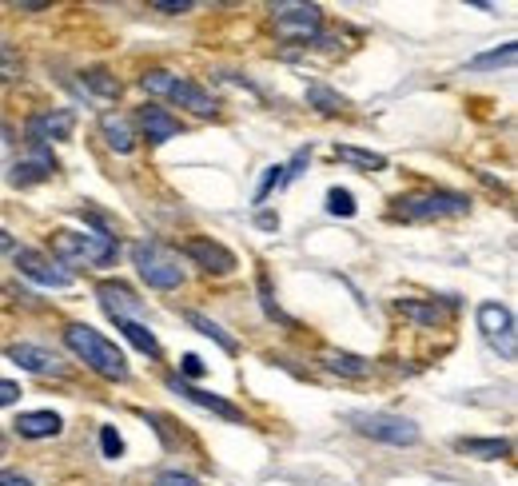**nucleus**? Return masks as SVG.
<instances>
[{"label": "nucleus", "instance_id": "f257e3e1", "mask_svg": "<svg viewBox=\"0 0 518 486\" xmlns=\"http://www.w3.org/2000/svg\"><path fill=\"white\" fill-rule=\"evenodd\" d=\"M64 343H68V351H72V355H80L88 367L100 374V379H112V383H124L128 379L124 351H116V343H108L96 327H88V323H68V327H64Z\"/></svg>", "mask_w": 518, "mask_h": 486}, {"label": "nucleus", "instance_id": "f03ea898", "mask_svg": "<svg viewBox=\"0 0 518 486\" xmlns=\"http://www.w3.org/2000/svg\"><path fill=\"white\" fill-rule=\"evenodd\" d=\"M53 251L56 259L72 263V267H108L116 259V239L104 231H53Z\"/></svg>", "mask_w": 518, "mask_h": 486}, {"label": "nucleus", "instance_id": "7ed1b4c3", "mask_svg": "<svg viewBox=\"0 0 518 486\" xmlns=\"http://www.w3.org/2000/svg\"><path fill=\"white\" fill-rule=\"evenodd\" d=\"M139 88H144L148 96H164L179 108H192V112H199V116H212L219 108L212 92H204V88L192 84V80H184V76L164 73V68H152V73L139 76Z\"/></svg>", "mask_w": 518, "mask_h": 486}, {"label": "nucleus", "instance_id": "20e7f679", "mask_svg": "<svg viewBox=\"0 0 518 486\" xmlns=\"http://www.w3.org/2000/svg\"><path fill=\"white\" fill-rule=\"evenodd\" d=\"M132 263L139 271V279L156 291H176L184 283V267H179V256L168 251L164 243H136L132 248Z\"/></svg>", "mask_w": 518, "mask_h": 486}, {"label": "nucleus", "instance_id": "39448f33", "mask_svg": "<svg viewBox=\"0 0 518 486\" xmlns=\"http://www.w3.org/2000/svg\"><path fill=\"white\" fill-rule=\"evenodd\" d=\"M347 423L367 434V439L375 442H391V447H415L418 442V427L411 419H403V414H391V411H351L347 414Z\"/></svg>", "mask_w": 518, "mask_h": 486}, {"label": "nucleus", "instance_id": "423d86ee", "mask_svg": "<svg viewBox=\"0 0 518 486\" xmlns=\"http://www.w3.org/2000/svg\"><path fill=\"white\" fill-rule=\"evenodd\" d=\"M471 208V199L458 191H418V196H398L395 199V216L411 219V224H427V219H446V216H463Z\"/></svg>", "mask_w": 518, "mask_h": 486}, {"label": "nucleus", "instance_id": "0eeeda50", "mask_svg": "<svg viewBox=\"0 0 518 486\" xmlns=\"http://www.w3.org/2000/svg\"><path fill=\"white\" fill-rule=\"evenodd\" d=\"M272 24H275V36L307 44V40H315L319 28H323V13H319V5L283 0V5H272Z\"/></svg>", "mask_w": 518, "mask_h": 486}, {"label": "nucleus", "instance_id": "6e6552de", "mask_svg": "<svg viewBox=\"0 0 518 486\" xmlns=\"http://www.w3.org/2000/svg\"><path fill=\"white\" fill-rule=\"evenodd\" d=\"M478 331L503 351V359H514V316L503 303H483L478 307Z\"/></svg>", "mask_w": 518, "mask_h": 486}, {"label": "nucleus", "instance_id": "1a4fd4ad", "mask_svg": "<svg viewBox=\"0 0 518 486\" xmlns=\"http://www.w3.org/2000/svg\"><path fill=\"white\" fill-rule=\"evenodd\" d=\"M8 359H13L20 371L40 374V379H68V374H72V367H68L60 355H53V351H44V347H33V343L8 347Z\"/></svg>", "mask_w": 518, "mask_h": 486}, {"label": "nucleus", "instance_id": "9d476101", "mask_svg": "<svg viewBox=\"0 0 518 486\" xmlns=\"http://www.w3.org/2000/svg\"><path fill=\"white\" fill-rule=\"evenodd\" d=\"M76 128V116L68 108H56V112H40L28 120L24 136H28V148H48L53 140H68Z\"/></svg>", "mask_w": 518, "mask_h": 486}, {"label": "nucleus", "instance_id": "9b49d317", "mask_svg": "<svg viewBox=\"0 0 518 486\" xmlns=\"http://www.w3.org/2000/svg\"><path fill=\"white\" fill-rule=\"evenodd\" d=\"M16 267H20V276L36 279L40 287H56V291L72 287V276H68V271H60L53 259L40 256V251H33V248H20L16 251Z\"/></svg>", "mask_w": 518, "mask_h": 486}, {"label": "nucleus", "instance_id": "f8f14e48", "mask_svg": "<svg viewBox=\"0 0 518 486\" xmlns=\"http://www.w3.org/2000/svg\"><path fill=\"white\" fill-rule=\"evenodd\" d=\"M96 296H100V303H104V311L112 319H139L144 316V299H136V291L128 287V283H120V279H104L96 287Z\"/></svg>", "mask_w": 518, "mask_h": 486}, {"label": "nucleus", "instance_id": "ddd939ff", "mask_svg": "<svg viewBox=\"0 0 518 486\" xmlns=\"http://www.w3.org/2000/svg\"><path fill=\"white\" fill-rule=\"evenodd\" d=\"M187 259H196L204 271H212V276H227V271H235V251H227L224 243L207 239V236H196L184 243Z\"/></svg>", "mask_w": 518, "mask_h": 486}, {"label": "nucleus", "instance_id": "4468645a", "mask_svg": "<svg viewBox=\"0 0 518 486\" xmlns=\"http://www.w3.org/2000/svg\"><path fill=\"white\" fill-rule=\"evenodd\" d=\"M56 171V156L48 148H33L24 160H16L13 171H8V184L13 188H33L40 180H48Z\"/></svg>", "mask_w": 518, "mask_h": 486}, {"label": "nucleus", "instance_id": "2eb2a0df", "mask_svg": "<svg viewBox=\"0 0 518 486\" xmlns=\"http://www.w3.org/2000/svg\"><path fill=\"white\" fill-rule=\"evenodd\" d=\"M168 387H172L176 394H184L187 403H196V407H204V411L219 414V419H227V423H244V411H239V407H232V403L219 399V394H212V391L192 387V383H184L179 374H172V379H168Z\"/></svg>", "mask_w": 518, "mask_h": 486}, {"label": "nucleus", "instance_id": "dca6fc26", "mask_svg": "<svg viewBox=\"0 0 518 486\" xmlns=\"http://www.w3.org/2000/svg\"><path fill=\"white\" fill-rule=\"evenodd\" d=\"M136 120H139V128H144V136L152 140V144H164V140L179 136V120L172 112H164V108H156V104L139 108Z\"/></svg>", "mask_w": 518, "mask_h": 486}, {"label": "nucleus", "instance_id": "f3484780", "mask_svg": "<svg viewBox=\"0 0 518 486\" xmlns=\"http://www.w3.org/2000/svg\"><path fill=\"white\" fill-rule=\"evenodd\" d=\"M13 427L20 431V439H56L64 423H60L56 411H28V414H20Z\"/></svg>", "mask_w": 518, "mask_h": 486}, {"label": "nucleus", "instance_id": "a211bd4d", "mask_svg": "<svg viewBox=\"0 0 518 486\" xmlns=\"http://www.w3.org/2000/svg\"><path fill=\"white\" fill-rule=\"evenodd\" d=\"M319 363H323L327 371L343 374V379H367V374H371V363H367L363 355H351V351H335V347H327L323 355H319Z\"/></svg>", "mask_w": 518, "mask_h": 486}, {"label": "nucleus", "instance_id": "6ab92c4d", "mask_svg": "<svg viewBox=\"0 0 518 486\" xmlns=\"http://www.w3.org/2000/svg\"><path fill=\"white\" fill-rule=\"evenodd\" d=\"M100 131H104V140H108V148L120 151V156H128V151L136 148V136H132V128H128V120L124 116H100Z\"/></svg>", "mask_w": 518, "mask_h": 486}, {"label": "nucleus", "instance_id": "aec40b11", "mask_svg": "<svg viewBox=\"0 0 518 486\" xmlns=\"http://www.w3.org/2000/svg\"><path fill=\"white\" fill-rule=\"evenodd\" d=\"M116 327L124 331V339L132 343V347H139L144 355H159V343H156V335L148 331V323H139V319H116Z\"/></svg>", "mask_w": 518, "mask_h": 486}, {"label": "nucleus", "instance_id": "412c9836", "mask_svg": "<svg viewBox=\"0 0 518 486\" xmlns=\"http://www.w3.org/2000/svg\"><path fill=\"white\" fill-rule=\"evenodd\" d=\"M455 447L463 454H471V459H506L511 454V442L506 439H458Z\"/></svg>", "mask_w": 518, "mask_h": 486}, {"label": "nucleus", "instance_id": "4be33fe9", "mask_svg": "<svg viewBox=\"0 0 518 486\" xmlns=\"http://www.w3.org/2000/svg\"><path fill=\"white\" fill-rule=\"evenodd\" d=\"M398 316H407L411 323H423V327H438L443 323V311L435 307V303H418V299H398L395 303Z\"/></svg>", "mask_w": 518, "mask_h": 486}, {"label": "nucleus", "instance_id": "5701e85b", "mask_svg": "<svg viewBox=\"0 0 518 486\" xmlns=\"http://www.w3.org/2000/svg\"><path fill=\"white\" fill-rule=\"evenodd\" d=\"M187 323H192V327L199 331V335L216 339L219 347L227 351V355H235V339H232V335H224V327H219V323H212V319H207V316H199V311H187Z\"/></svg>", "mask_w": 518, "mask_h": 486}, {"label": "nucleus", "instance_id": "b1692460", "mask_svg": "<svg viewBox=\"0 0 518 486\" xmlns=\"http://www.w3.org/2000/svg\"><path fill=\"white\" fill-rule=\"evenodd\" d=\"M335 156L347 160V164H355V168H367V171L387 168V156H379V151H359V148H347V144H335Z\"/></svg>", "mask_w": 518, "mask_h": 486}, {"label": "nucleus", "instance_id": "393cba45", "mask_svg": "<svg viewBox=\"0 0 518 486\" xmlns=\"http://www.w3.org/2000/svg\"><path fill=\"white\" fill-rule=\"evenodd\" d=\"M307 100H312L319 112H343V108H347V100L339 96V92H331V88H323V84L307 88Z\"/></svg>", "mask_w": 518, "mask_h": 486}, {"label": "nucleus", "instance_id": "a878e982", "mask_svg": "<svg viewBox=\"0 0 518 486\" xmlns=\"http://www.w3.org/2000/svg\"><path fill=\"white\" fill-rule=\"evenodd\" d=\"M514 56H518V44H503L498 53L475 56L471 60V73H483V68H506V64H514Z\"/></svg>", "mask_w": 518, "mask_h": 486}, {"label": "nucleus", "instance_id": "bb28decb", "mask_svg": "<svg viewBox=\"0 0 518 486\" xmlns=\"http://www.w3.org/2000/svg\"><path fill=\"white\" fill-rule=\"evenodd\" d=\"M84 84L92 88V92L108 96V100H116V96H120V80H116L112 73H104V68H96V73H84Z\"/></svg>", "mask_w": 518, "mask_h": 486}, {"label": "nucleus", "instance_id": "cd10ccee", "mask_svg": "<svg viewBox=\"0 0 518 486\" xmlns=\"http://www.w3.org/2000/svg\"><path fill=\"white\" fill-rule=\"evenodd\" d=\"M327 211L331 216H355V196L347 188H331L327 191Z\"/></svg>", "mask_w": 518, "mask_h": 486}, {"label": "nucleus", "instance_id": "c85d7f7f", "mask_svg": "<svg viewBox=\"0 0 518 486\" xmlns=\"http://www.w3.org/2000/svg\"><path fill=\"white\" fill-rule=\"evenodd\" d=\"M100 451H104V459H120L124 454V439L116 434V427H100Z\"/></svg>", "mask_w": 518, "mask_h": 486}, {"label": "nucleus", "instance_id": "c756f323", "mask_svg": "<svg viewBox=\"0 0 518 486\" xmlns=\"http://www.w3.org/2000/svg\"><path fill=\"white\" fill-rule=\"evenodd\" d=\"M192 0H152V13H164V16H179V13H192Z\"/></svg>", "mask_w": 518, "mask_h": 486}, {"label": "nucleus", "instance_id": "7c9ffc66", "mask_svg": "<svg viewBox=\"0 0 518 486\" xmlns=\"http://www.w3.org/2000/svg\"><path fill=\"white\" fill-rule=\"evenodd\" d=\"M152 486H199V479H192V474H179V471H164V474H156Z\"/></svg>", "mask_w": 518, "mask_h": 486}, {"label": "nucleus", "instance_id": "2f4dec72", "mask_svg": "<svg viewBox=\"0 0 518 486\" xmlns=\"http://www.w3.org/2000/svg\"><path fill=\"white\" fill-rule=\"evenodd\" d=\"M279 184H283V168H267V176H264V184H259V191H255V199H267V191H272V188H279Z\"/></svg>", "mask_w": 518, "mask_h": 486}, {"label": "nucleus", "instance_id": "473e14b6", "mask_svg": "<svg viewBox=\"0 0 518 486\" xmlns=\"http://www.w3.org/2000/svg\"><path fill=\"white\" fill-rule=\"evenodd\" d=\"M0 80H16V56L8 53L5 40H0Z\"/></svg>", "mask_w": 518, "mask_h": 486}, {"label": "nucleus", "instance_id": "72a5a7b5", "mask_svg": "<svg viewBox=\"0 0 518 486\" xmlns=\"http://www.w3.org/2000/svg\"><path fill=\"white\" fill-rule=\"evenodd\" d=\"M20 399V387L13 379H0V407H13V403Z\"/></svg>", "mask_w": 518, "mask_h": 486}, {"label": "nucleus", "instance_id": "f704fd0d", "mask_svg": "<svg viewBox=\"0 0 518 486\" xmlns=\"http://www.w3.org/2000/svg\"><path fill=\"white\" fill-rule=\"evenodd\" d=\"M179 371H184L187 379H199V374H204V359H199V355H184V363H179Z\"/></svg>", "mask_w": 518, "mask_h": 486}, {"label": "nucleus", "instance_id": "c9c22d12", "mask_svg": "<svg viewBox=\"0 0 518 486\" xmlns=\"http://www.w3.org/2000/svg\"><path fill=\"white\" fill-rule=\"evenodd\" d=\"M0 486H33L20 471H0Z\"/></svg>", "mask_w": 518, "mask_h": 486}, {"label": "nucleus", "instance_id": "e433bc0d", "mask_svg": "<svg viewBox=\"0 0 518 486\" xmlns=\"http://www.w3.org/2000/svg\"><path fill=\"white\" fill-rule=\"evenodd\" d=\"M0 251H13V236H8L5 228H0Z\"/></svg>", "mask_w": 518, "mask_h": 486}, {"label": "nucleus", "instance_id": "4c0bfd02", "mask_svg": "<svg viewBox=\"0 0 518 486\" xmlns=\"http://www.w3.org/2000/svg\"><path fill=\"white\" fill-rule=\"evenodd\" d=\"M259 228H279V219H275V216H267V211H264V216H259Z\"/></svg>", "mask_w": 518, "mask_h": 486}, {"label": "nucleus", "instance_id": "58836bf2", "mask_svg": "<svg viewBox=\"0 0 518 486\" xmlns=\"http://www.w3.org/2000/svg\"><path fill=\"white\" fill-rule=\"evenodd\" d=\"M0 454H5V439H0Z\"/></svg>", "mask_w": 518, "mask_h": 486}]
</instances>
